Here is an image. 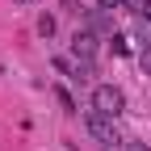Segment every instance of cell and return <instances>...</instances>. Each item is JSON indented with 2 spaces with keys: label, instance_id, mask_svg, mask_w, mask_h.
I'll use <instances>...</instances> for the list:
<instances>
[{
  "label": "cell",
  "instance_id": "6da1fadb",
  "mask_svg": "<svg viewBox=\"0 0 151 151\" xmlns=\"http://www.w3.org/2000/svg\"><path fill=\"white\" fill-rule=\"evenodd\" d=\"M92 109L105 113V118H118V113L126 109V92L113 88V84H97L92 88Z\"/></svg>",
  "mask_w": 151,
  "mask_h": 151
},
{
  "label": "cell",
  "instance_id": "7a4b0ae2",
  "mask_svg": "<svg viewBox=\"0 0 151 151\" xmlns=\"http://www.w3.org/2000/svg\"><path fill=\"white\" fill-rule=\"evenodd\" d=\"M71 55L80 63H92V55H97V34L92 29H76V38H71Z\"/></svg>",
  "mask_w": 151,
  "mask_h": 151
},
{
  "label": "cell",
  "instance_id": "3957f363",
  "mask_svg": "<svg viewBox=\"0 0 151 151\" xmlns=\"http://www.w3.org/2000/svg\"><path fill=\"white\" fill-rule=\"evenodd\" d=\"M88 134H92V139H101V143H118V130H113V118H105V113H97V109L88 113Z\"/></svg>",
  "mask_w": 151,
  "mask_h": 151
},
{
  "label": "cell",
  "instance_id": "277c9868",
  "mask_svg": "<svg viewBox=\"0 0 151 151\" xmlns=\"http://www.w3.org/2000/svg\"><path fill=\"white\" fill-rule=\"evenodd\" d=\"M88 21H92V29H105V34H113V21H109V13H105V9H97V13L88 17Z\"/></svg>",
  "mask_w": 151,
  "mask_h": 151
},
{
  "label": "cell",
  "instance_id": "5b68a950",
  "mask_svg": "<svg viewBox=\"0 0 151 151\" xmlns=\"http://www.w3.org/2000/svg\"><path fill=\"white\" fill-rule=\"evenodd\" d=\"M55 97H59V105H63V113H76V97H71V92L59 84V88H55Z\"/></svg>",
  "mask_w": 151,
  "mask_h": 151
},
{
  "label": "cell",
  "instance_id": "8992f818",
  "mask_svg": "<svg viewBox=\"0 0 151 151\" xmlns=\"http://www.w3.org/2000/svg\"><path fill=\"white\" fill-rule=\"evenodd\" d=\"M109 42H113V55H130V42H126V34H109Z\"/></svg>",
  "mask_w": 151,
  "mask_h": 151
},
{
  "label": "cell",
  "instance_id": "52a82bcc",
  "mask_svg": "<svg viewBox=\"0 0 151 151\" xmlns=\"http://www.w3.org/2000/svg\"><path fill=\"white\" fill-rule=\"evenodd\" d=\"M38 34H42V38H50V34H55V17H50V13L38 17Z\"/></svg>",
  "mask_w": 151,
  "mask_h": 151
},
{
  "label": "cell",
  "instance_id": "ba28073f",
  "mask_svg": "<svg viewBox=\"0 0 151 151\" xmlns=\"http://www.w3.org/2000/svg\"><path fill=\"white\" fill-rule=\"evenodd\" d=\"M126 9L134 17H143V13H151V0H126Z\"/></svg>",
  "mask_w": 151,
  "mask_h": 151
},
{
  "label": "cell",
  "instance_id": "9c48e42d",
  "mask_svg": "<svg viewBox=\"0 0 151 151\" xmlns=\"http://www.w3.org/2000/svg\"><path fill=\"white\" fill-rule=\"evenodd\" d=\"M139 67H143V76H151V46L139 50Z\"/></svg>",
  "mask_w": 151,
  "mask_h": 151
},
{
  "label": "cell",
  "instance_id": "30bf717a",
  "mask_svg": "<svg viewBox=\"0 0 151 151\" xmlns=\"http://www.w3.org/2000/svg\"><path fill=\"white\" fill-rule=\"evenodd\" d=\"M97 9H105V13H113V9H126V0H97Z\"/></svg>",
  "mask_w": 151,
  "mask_h": 151
},
{
  "label": "cell",
  "instance_id": "8fae6325",
  "mask_svg": "<svg viewBox=\"0 0 151 151\" xmlns=\"http://www.w3.org/2000/svg\"><path fill=\"white\" fill-rule=\"evenodd\" d=\"M126 151H151V147H147L143 139H126Z\"/></svg>",
  "mask_w": 151,
  "mask_h": 151
},
{
  "label": "cell",
  "instance_id": "7c38bea8",
  "mask_svg": "<svg viewBox=\"0 0 151 151\" xmlns=\"http://www.w3.org/2000/svg\"><path fill=\"white\" fill-rule=\"evenodd\" d=\"M21 4H34V0H21Z\"/></svg>",
  "mask_w": 151,
  "mask_h": 151
}]
</instances>
